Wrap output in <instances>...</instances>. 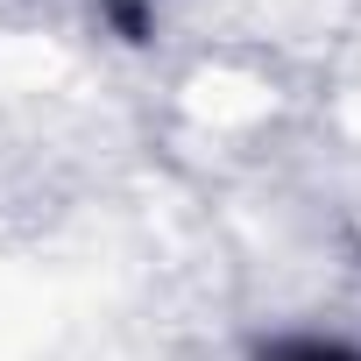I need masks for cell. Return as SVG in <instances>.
Returning <instances> with one entry per match:
<instances>
[{
  "label": "cell",
  "mask_w": 361,
  "mask_h": 361,
  "mask_svg": "<svg viewBox=\"0 0 361 361\" xmlns=\"http://www.w3.org/2000/svg\"><path fill=\"white\" fill-rule=\"evenodd\" d=\"M255 361H361L347 340H319V333H290V340H262Z\"/></svg>",
  "instance_id": "cell-1"
}]
</instances>
